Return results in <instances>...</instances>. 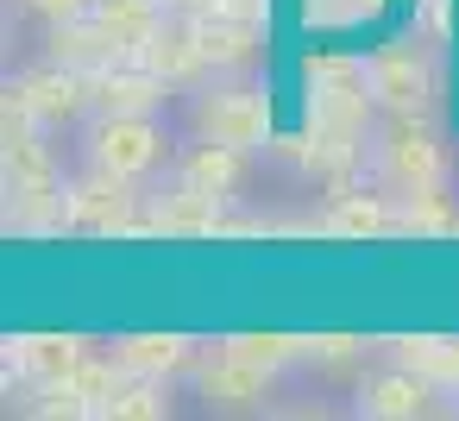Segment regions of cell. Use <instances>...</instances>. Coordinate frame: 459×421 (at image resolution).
<instances>
[{"label": "cell", "mask_w": 459, "mask_h": 421, "mask_svg": "<svg viewBox=\"0 0 459 421\" xmlns=\"http://www.w3.org/2000/svg\"><path fill=\"white\" fill-rule=\"evenodd\" d=\"M371 176L390 195H415V202L434 195L446 183V139H440V126L428 114H415V107H396L390 120H377V133H371Z\"/></svg>", "instance_id": "obj_3"}, {"label": "cell", "mask_w": 459, "mask_h": 421, "mask_svg": "<svg viewBox=\"0 0 459 421\" xmlns=\"http://www.w3.org/2000/svg\"><path fill=\"white\" fill-rule=\"evenodd\" d=\"M120 358L133 371H170V365H183V339H126Z\"/></svg>", "instance_id": "obj_6"}, {"label": "cell", "mask_w": 459, "mask_h": 421, "mask_svg": "<svg viewBox=\"0 0 459 421\" xmlns=\"http://www.w3.org/2000/svg\"><path fill=\"white\" fill-rule=\"evenodd\" d=\"M183 133L189 145H221V151H258L271 139V95L264 82L246 76H214L183 101Z\"/></svg>", "instance_id": "obj_2"}, {"label": "cell", "mask_w": 459, "mask_h": 421, "mask_svg": "<svg viewBox=\"0 0 459 421\" xmlns=\"http://www.w3.org/2000/svg\"><path fill=\"white\" fill-rule=\"evenodd\" d=\"M233 352H246L252 365H283V358H296V339H233Z\"/></svg>", "instance_id": "obj_7"}, {"label": "cell", "mask_w": 459, "mask_h": 421, "mask_svg": "<svg viewBox=\"0 0 459 421\" xmlns=\"http://www.w3.org/2000/svg\"><path fill=\"white\" fill-rule=\"evenodd\" d=\"M76 158L89 176L126 189V183H152L158 170H170L177 158V133L152 114H95L76 133Z\"/></svg>", "instance_id": "obj_1"}, {"label": "cell", "mask_w": 459, "mask_h": 421, "mask_svg": "<svg viewBox=\"0 0 459 421\" xmlns=\"http://www.w3.org/2000/svg\"><path fill=\"white\" fill-rule=\"evenodd\" d=\"M333 233H365V239H377V233H390V208H384L377 195H346V202L333 208Z\"/></svg>", "instance_id": "obj_5"}, {"label": "cell", "mask_w": 459, "mask_h": 421, "mask_svg": "<svg viewBox=\"0 0 459 421\" xmlns=\"http://www.w3.org/2000/svg\"><path fill=\"white\" fill-rule=\"evenodd\" d=\"M26 7H32L39 20H82L89 0H26Z\"/></svg>", "instance_id": "obj_8"}, {"label": "cell", "mask_w": 459, "mask_h": 421, "mask_svg": "<svg viewBox=\"0 0 459 421\" xmlns=\"http://www.w3.org/2000/svg\"><path fill=\"white\" fill-rule=\"evenodd\" d=\"M359 408L377 421H415V415H428V383L415 371H377V377H365Z\"/></svg>", "instance_id": "obj_4"}]
</instances>
